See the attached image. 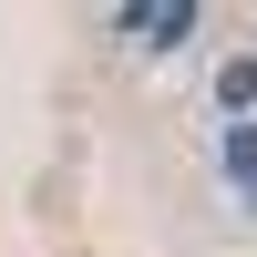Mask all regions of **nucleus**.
<instances>
[{
    "label": "nucleus",
    "instance_id": "f257e3e1",
    "mask_svg": "<svg viewBox=\"0 0 257 257\" xmlns=\"http://www.w3.org/2000/svg\"><path fill=\"white\" fill-rule=\"evenodd\" d=\"M216 103H226V113H247V103H257V62H226V72H216Z\"/></svg>",
    "mask_w": 257,
    "mask_h": 257
}]
</instances>
